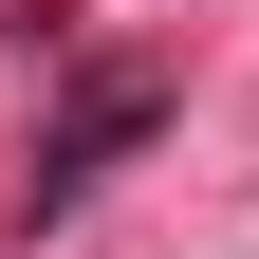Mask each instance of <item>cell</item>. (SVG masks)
<instances>
[{"label":"cell","instance_id":"1","mask_svg":"<svg viewBox=\"0 0 259 259\" xmlns=\"http://www.w3.org/2000/svg\"><path fill=\"white\" fill-rule=\"evenodd\" d=\"M148 130H167V74H148V56L74 74V93H56V130H37V185H19V204H37V222H74L93 185H111V148H148Z\"/></svg>","mask_w":259,"mask_h":259}]
</instances>
